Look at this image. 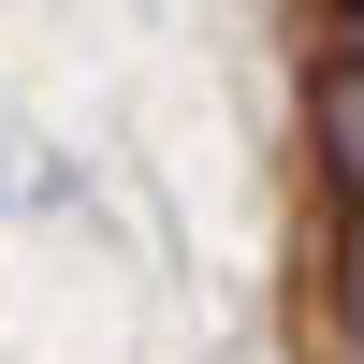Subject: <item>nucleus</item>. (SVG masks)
I'll use <instances>...</instances> for the list:
<instances>
[{"mask_svg":"<svg viewBox=\"0 0 364 364\" xmlns=\"http://www.w3.org/2000/svg\"><path fill=\"white\" fill-rule=\"evenodd\" d=\"M306 161H321L336 204H364V58L336 44V29L306 44Z\"/></svg>","mask_w":364,"mask_h":364,"instance_id":"nucleus-1","label":"nucleus"},{"mask_svg":"<svg viewBox=\"0 0 364 364\" xmlns=\"http://www.w3.org/2000/svg\"><path fill=\"white\" fill-rule=\"evenodd\" d=\"M321 336L336 364H364V204H336V233H321Z\"/></svg>","mask_w":364,"mask_h":364,"instance_id":"nucleus-2","label":"nucleus"},{"mask_svg":"<svg viewBox=\"0 0 364 364\" xmlns=\"http://www.w3.org/2000/svg\"><path fill=\"white\" fill-rule=\"evenodd\" d=\"M321 29H336V44H350V58H364V0H321Z\"/></svg>","mask_w":364,"mask_h":364,"instance_id":"nucleus-3","label":"nucleus"}]
</instances>
